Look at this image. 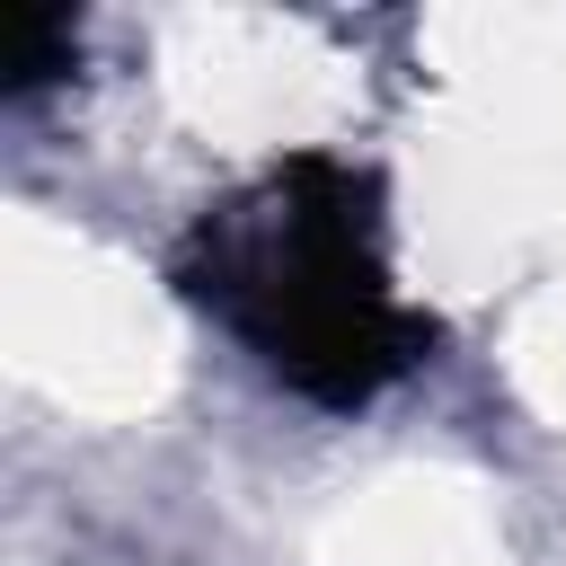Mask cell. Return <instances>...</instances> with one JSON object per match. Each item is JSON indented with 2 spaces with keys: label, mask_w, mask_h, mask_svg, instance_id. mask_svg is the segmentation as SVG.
Returning <instances> with one entry per match:
<instances>
[{
  "label": "cell",
  "mask_w": 566,
  "mask_h": 566,
  "mask_svg": "<svg viewBox=\"0 0 566 566\" xmlns=\"http://www.w3.org/2000/svg\"><path fill=\"white\" fill-rule=\"evenodd\" d=\"M177 283L274 380L327 407L389 389L433 345V318L389 292L380 177L327 150H301L256 186L221 195L186 230Z\"/></svg>",
  "instance_id": "6da1fadb"
},
{
  "label": "cell",
  "mask_w": 566,
  "mask_h": 566,
  "mask_svg": "<svg viewBox=\"0 0 566 566\" xmlns=\"http://www.w3.org/2000/svg\"><path fill=\"white\" fill-rule=\"evenodd\" d=\"M71 53H80V35H71V18H44V9H27V18H9V53H0V88H9V97H27V88H44L53 71H71Z\"/></svg>",
  "instance_id": "7a4b0ae2"
}]
</instances>
